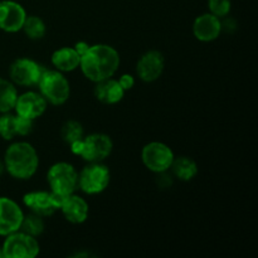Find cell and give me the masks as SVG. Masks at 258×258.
Wrapping results in <instances>:
<instances>
[{
    "label": "cell",
    "mask_w": 258,
    "mask_h": 258,
    "mask_svg": "<svg viewBox=\"0 0 258 258\" xmlns=\"http://www.w3.org/2000/svg\"><path fill=\"white\" fill-rule=\"evenodd\" d=\"M71 150L88 163H101L112 151V141L105 134H91L71 144Z\"/></svg>",
    "instance_id": "3"
},
{
    "label": "cell",
    "mask_w": 258,
    "mask_h": 258,
    "mask_svg": "<svg viewBox=\"0 0 258 258\" xmlns=\"http://www.w3.org/2000/svg\"><path fill=\"white\" fill-rule=\"evenodd\" d=\"M170 168L173 169L174 175L184 181L191 180L198 173V165H197L196 161L190 158H186V156H180L178 159L174 158Z\"/></svg>",
    "instance_id": "20"
},
{
    "label": "cell",
    "mask_w": 258,
    "mask_h": 258,
    "mask_svg": "<svg viewBox=\"0 0 258 258\" xmlns=\"http://www.w3.org/2000/svg\"><path fill=\"white\" fill-rule=\"evenodd\" d=\"M222 32V22L213 14H203L194 20L193 33L202 42H212L217 39Z\"/></svg>",
    "instance_id": "16"
},
{
    "label": "cell",
    "mask_w": 258,
    "mask_h": 258,
    "mask_svg": "<svg viewBox=\"0 0 258 258\" xmlns=\"http://www.w3.org/2000/svg\"><path fill=\"white\" fill-rule=\"evenodd\" d=\"M17 97L18 93L14 85L4 78H0V112L5 113L13 110Z\"/></svg>",
    "instance_id": "21"
},
{
    "label": "cell",
    "mask_w": 258,
    "mask_h": 258,
    "mask_svg": "<svg viewBox=\"0 0 258 258\" xmlns=\"http://www.w3.org/2000/svg\"><path fill=\"white\" fill-rule=\"evenodd\" d=\"M47 180L50 191L59 197H67L75 193L78 186V173L68 163H57L48 170Z\"/></svg>",
    "instance_id": "5"
},
{
    "label": "cell",
    "mask_w": 258,
    "mask_h": 258,
    "mask_svg": "<svg viewBox=\"0 0 258 258\" xmlns=\"http://www.w3.org/2000/svg\"><path fill=\"white\" fill-rule=\"evenodd\" d=\"M83 127L78 121L71 120L63 125L62 127V139L64 143L73 144L76 141L83 139Z\"/></svg>",
    "instance_id": "24"
},
{
    "label": "cell",
    "mask_w": 258,
    "mask_h": 258,
    "mask_svg": "<svg viewBox=\"0 0 258 258\" xmlns=\"http://www.w3.org/2000/svg\"><path fill=\"white\" fill-rule=\"evenodd\" d=\"M14 108L17 111V115L34 121L45 112L47 101L40 93L29 91V92L18 96Z\"/></svg>",
    "instance_id": "13"
},
{
    "label": "cell",
    "mask_w": 258,
    "mask_h": 258,
    "mask_svg": "<svg viewBox=\"0 0 258 258\" xmlns=\"http://www.w3.org/2000/svg\"><path fill=\"white\" fill-rule=\"evenodd\" d=\"M63 197L53 191H30L25 194L23 202L32 211L40 217H49L60 208Z\"/></svg>",
    "instance_id": "9"
},
{
    "label": "cell",
    "mask_w": 258,
    "mask_h": 258,
    "mask_svg": "<svg viewBox=\"0 0 258 258\" xmlns=\"http://www.w3.org/2000/svg\"><path fill=\"white\" fill-rule=\"evenodd\" d=\"M141 159L149 170L159 174L170 169L174 160V153L168 145L155 141L144 146Z\"/></svg>",
    "instance_id": "8"
},
{
    "label": "cell",
    "mask_w": 258,
    "mask_h": 258,
    "mask_svg": "<svg viewBox=\"0 0 258 258\" xmlns=\"http://www.w3.org/2000/svg\"><path fill=\"white\" fill-rule=\"evenodd\" d=\"M43 70L44 68L40 67L35 60L29 58H20L15 60L10 67V78L18 86L32 87L38 85Z\"/></svg>",
    "instance_id": "10"
},
{
    "label": "cell",
    "mask_w": 258,
    "mask_h": 258,
    "mask_svg": "<svg viewBox=\"0 0 258 258\" xmlns=\"http://www.w3.org/2000/svg\"><path fill=\"white\" fill-rule=\"evenodd\" d=\"M33 130V120L5 112L0 116V136L4 140H12L15 136H27Z\"/></svg>",
    "instance_id": "15"
},
{
    "label": "cell",
    "mask_w": 258,
    "mask_h": 258,
    "mask_svg": "<svg viewBox=\"0 0 258 258\" xmlns=\"http://www.w3.org/2000/svg\"><path fill=\"white\" fill-rule=\"evenodd\" d=\"M211 14L218 18H223L231 12V0H209L208 2Z\"/></svg>",
    "instance_id": "25"
},
{
    "label": "cell",
    "mask_w": 258,
    "mask_h": 258,
    "mask_svg": "<svg viewBox=\"0 0 258 258\" xmlns=\"http://www.w3.org/2000/svg\"><path fill=\"white\" fill-rule=\"evenodd\" d=\"M4 257V253H3V249H0V258Z\"/></svg>",
    "instance_id": "29"
},
{
    "label": "cell",
    "mask_w": 258,
    "mask_h": 258,
    "mask_svg": "<svg viewBox=\"0 0 258 258\" xmlns=\"http://www.w3.org/2000/svg\"><path fill=\"white\" fill-rule=\"evenodd\" d=\"M2 249L5 258H34L39 253V243L35 237L17 231L8 234Z\"/></svg>",
    "instance_id": "7"
},
{
    "label": "cell",
    "mask_w": 258,
    "mask_h": 258,
    "mask_svg": "<svg viewBox=\"0 0 258 258\" xmlns=\"http://www.w3.org/2000/svg\"><path fill=\"white\" fill-rule=\"evenodd\" d=\"M60 211L68 222L75 224L83 223L88 218V204L81 197L70 194L63 197L60 203Z\"/></svg>",
    "instance_id": "17"
},
{
    "label": "cell",
    "mask_w": 258,
    "mask_h": 258,
    "mask_svg": "<svg viewBox=\"0 0 258 258\" xmlns=\"http://www.w3.org/2000/svg\"><path fill=\"white\" fill-rule=\"evenodd\" d=\"M81 55L75 48H60L52 54V64L62 72H71L80 66Z\"/></svg>",
    "instance_id": "19"
},
{
    "label": "cell",
    "mask_w": 258,
    "mask_h": 258,
    "mask_svg": "<svg viewBox=\"0 0 258 258\" xmlns=\"http://www.w3.org/2000/svg\"><path fill=\"white\" fill-rule=\"evenodd\" d=\"M110 170L101 163H90L78 174V186L86 194H100L110 184Z\"/></svg>",
    "instance_id": "6"
},
{
    "label": "cell",
    "mask_w": 258,
    "mask_h": 258,
    "mask_svg": "<svg viewBox=\"0 0 258 258\" xmlns=\"http://www.w3.org/2000/svg\"><path fill=\"white\" fill-rule=\"evenodd\" d=\"M27 13L24 8L13 0L0 2V29L8 33H15L23 29Z\"/></svg>",
    "instance_id": "11"
},
{
    "label": "cell",
    "mask_w": 258,
    "mask_h": 258,
    "mask_svg": "<svg viewBox=\"0 0 258 258\" xmlns=\"http://www.w3.org/2000/svg\"><path fill=\"white\" fill-rule=\"evenodd\" d=\"M23 217L22 208L14 201L0 197V236L19 231Z\"/></svg>",
    "instance_id": "12"
},
{
    "label": "cell",
    "mask_w": 258,
    "mask_h": 258,
    "mask_svg": "<svg viewBox=\"0 0 258 258\" xmlns=\"http://www.w3.org/2000/svg\"><path fill=\"white\" fill-rule=\"evenodd\" d=\"M81 70L92 82L111 78L118 70L120 55L115 48L107 44H96L88 47L81 55Z\"/></svg>",
    "instance_id": "1"
},
{
    "label": "cell",
    "mask_w": 258,
    "mask_h": 258,
    "mask_svg": "<svg viewBox=\"0 0 258 258\" xmlns=\"http://www.w3.org/2000/svg\"><path fill=\"white\" fill-rule=\"evenodd\" d=\"M125 91L121 87L118 81L107 78L97 82L95 87V96L100 102L105 105H115L122 100Z\"/></svg>",
    "instance_id": "18"
},
{
    "label": "cell",
    "mask_w": 258,
    "mask_h": 258,
    "mask_svg": "<svg viewBox=\"0 0 258 258\" xmlns=\"http://www.w3.org/2000/svg\"><path fill=\"white\" fill-rule=\"evenodd\" d=\"M39 158L30 144L19 141L8 148L4 158V166L8 173L17 179H29L37 173Z\"/></svg>",
    "instance_id": "2"
},
{
    "label": "cell",
    "mask_w": 258,
    "mask_h": 258,
    "mask_svg": "<svg viewBox=\"0 0 258 258\" xmlns=\"http://www.w3.org/2000/svg\"><path fill=\"white\" fill-rule=\"evenodd\" d=\"M4 168H5V166H4V164H3L2 161H0V174L3 173V170H4Z\"/></svg>",
    "instance_id": "28"
},
{
    "label": "cell",
    "mask_w": 258,
    "mask_h": 258,
    "mask_svg": "<svg viewBox=\"0 0 258 258\" xmlns=\"http://www.w3.org/2000/svg\"><path fill=\"white\" fill-rule=\"evenodd\" d=\"M88 47H90V45H88L87 43H85V42H80V43H77V44H76V48H75V49L77 50L78 54L82 55L83 53H85L86 50H87V48H88Z\"/></svg>",
    "instance_id": "27"
},
{
    "label": "cell",
    "mask_w": 258,
    "mask_h": 258,
    "mask_svg": "<svg viewBox=\"0 0 258 258\" xmlns=\"http://www.w3.org/2000/svg\"><path fill=\"white\" fill-rule=\"evenodd\" d=\"M164 64V55L159 50H149L139 59L136 72L144 82H154L163 73Z\"/></svg>",
    "instance_id": "14"
},
{
    "label": "cell",
    "mask_w": 258,
    "mask_h": 258,
    "mask_svg": "<svg viewBox=\"0 0 258 258\" xmlns=\"http://www.w3.org/2000/svg\"><path fill=\"white\" fill-rule=\"evenodd\" d=\"M25 34L30 38V39H40L44 37L45 34V24L39 17L35 15H30V17L25 18L24 25H23Z\"/></svg>",
    "instance_id": "23"
},
{
    "label": "cell",
    "mask_w": 258,
    "mask_h": 258,
    "mask_svg": "<svg viewBox=\"0 0 258 258\" xmlns=\"http://www.w3.org/2000/svg\"><path fill=\"white\" fill-rule=\"evenodd\" d=\"M38 86H39L40 95L52 105H63L70 98V82L58 71L43 70L38 81Z\"/></svg>",
    "instance_id": "4"
},
{
    "label": "cell",
    "mask_w": 258,
    "mask_h": 258,
    "mask_svg": "<svg viewBox=\"0 0 258 258\" xmlns=\"http://www.w3.org/2000/svg\"><path fill=\"white\" fill-rule=\"evenodd\" d=\"M19 231L24 232V233L29 234V236L37 237L42 234L43 231H44V222H43L42 217L35 213L29 214L27 217L24 216Z\"/></svg>",
    "instance_id": "22"
},
{
    "label": "cell",
    "mask_w": 258,
    "mask_h": 258,
    "mask_svg": "<svg viewBox=\"0 0 258 258\" xmlns=\"http://www.w3.org/2000/svg\"><path fill=\"white\" fill-rule=\"evenodd\" d=\"M118 83H120L121 87L123 88V91H127L133 88L135 80H134V77L131 75H123L121 76L120 80H118Z\"/></svg>",
    "instance_id": "26"
}]
</instances>
